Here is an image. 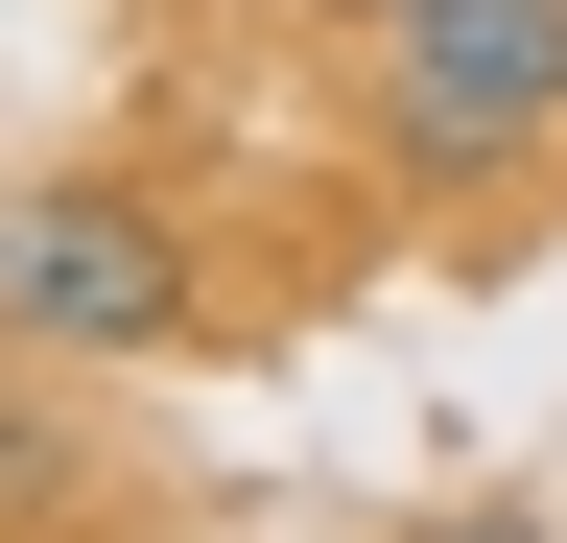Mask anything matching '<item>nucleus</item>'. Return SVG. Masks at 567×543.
<instances>
[{
	"mask_svg": "<svg viewBox=\"0 0 567 543\" xmlns=\"http://www.w3.org/2000/svg\"><path fill=\"white\" fill-rule=\"evenodd\" d=\"M354 143L402 189L567 166V0H379V24H354Z\"/></svg>",
	"mask_w": 567,
	"mask_h": 543,
	"instance_id": "f257e3e1",
	"label": "nucleus"
},
{
	"mask_svg": "<svg viewBox=\"0 0 567 543\" xmlns=\"http://www.w3.org/2000/svg\"><path fill=\"white\" fill-rule=\"evenodd\" d=\"M0 331H24V355H189L213 284H189V237L142 213V189H24V213H0Z\"/></svg>",
	"mask_w": 567,
	"mask_h": 543,
	"instance_id": "f03ea898",
	"label": "nucleus"
},
{
	"mask_svg": "<svg viewBox=\"0 0 567 543\" xmlns=\"http://www.w3.org/2000/svg\"><path fill=\"white\" fill-rule=\"evenodd\" d=\"M402 543H544V497H473V520H402Z\"/></svg>",
	"mask_w": 567,
	"mask_h": 543,
	"instance_id": "7ed1b4c3",
	"label": "nucleus"
}]
</instances>
